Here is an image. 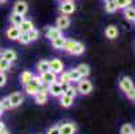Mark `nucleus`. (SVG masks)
Segmentation results:
<instances>
[{
	"label": "nucleus",
	"instance_id": "nucleus-1",
	"mask_svg": "<svg viewBox=\"0 0 135 134\" xmlns=\"http://www.w3.org/2000/svg\"><path fill=\"white\" fill-rule=\"evenodd\" d=\"M43 85L42 79H40V76H32V79L24 85L26 86V93L30 94V95H35L37 91H39V87Z\"/></svg>",
	"mask_w": 135,
	"mask_h": 134
},
{
	"label": "nucleus",
	"instance_id": "nucleus-2",
	"mask_svg": "<svg viewBox=\"0 0 135 134\" xmlns=\"http://www.w3.org/2000/svg\"><path fill=\"white\" fill-rule=\"evenodd\" d=\"M40 79H42V82L44 85H51L54 82H57V74H55L54 71L48 70V71L40 74Z\"/></svg>",
	"mask_w": 135,
	"mask_h": 134
},
{
	"label": "nucleus",
	"instance_id": "nucleus-3",
	"mask_svg": "<svg viewBox=\"0 0 135 134\" xmlns=\"http://www.w3.org/2000/svg\"><path fill=\"white\" fill-rule=\"evenodd\" d=\"M80 94L83 95H88L91 91H92V83L90 81H86V79H80L79 83H78V87H76Z\"/></svg>",
	"mask_w": 135,
	"mask_h": 134
},
{
	"label": "nucleus",
	"instance_id": "nucleus-4",
	"mask_svg": "<svg viewBox=\"0 0 135 134\" xmlns=\"http://www.w3.org/2000/svg\"><path fill=\"white\" fill-rule=\"evenodd\" d=\"M47 86H48V94H51L52 97H60V95L63 94L60 82H54V83L47 85Z\"/></svg>",
	"mask_w": 135,
	"mask_h": 134
},
{
	"label": "nucleus",
	"instance_id": "nucleus-5",
	"mask_svg": "<svg viewBox=\"0 0 135 134\" xmlns=\"http://www.w3.org/2000/svg\"><path fill=\"white\" fill-rule=\"evenodd\" d=\"M60 11L63 15H71L75 11V4L71 0H64V2L60 4Z\"/></svg>",
	"mask_w": 135,
	"mask_h": 134
},
{
	"label": "nucleus",
	"instance_id": "nucleus-6",
	"mask_svg": "<svg viewBox=\"0 0 135 134\" xmlns=\"http://www.w3.org/2000/svg\"><path fill=\"white\" fill-rule=\"evenodd\" d=\"M71 24V20H70V17L66 16V15H62L56 19V27L57 28H60V30H66L68 28Z\"/></svg>",
	"mask_w": 135,
	"mask_h": 134
},
{
	"label": "nucleus",
	"instance_id": "nucleus-7",
	"mask_svg": "<svg viewBox=\"0 0 135 134\" xmlns=\"http://www.w3.org/2000/svg\"><path fill=\"white\" fill-rule=\"evenodd\" d=\"M62 36V30L57 27H48L46 31V38H48L50 40H54L56 38Z\"/></svg>",
	"mask_w": 135,
	"mask_h": 134
},
{
	"label": "nucleus",
	"instance_id": "nucleus-8",
	"mask_svg": "<svg viewBox=\"0 0 135 134\" xmlns=\"http://www.w3.org/2000/svg\"><path fill=\"white\" fill-rule=\"evenodd\" d=\"M50 70L54 71L55 74L63 72V62L60 59H52V61H50Z\"/></svg>",
	"mask_w": 135,
	"mask_h": 134
},
{
	"label": "nucleus",
	"instance_id": "nucleus-9",
	"mask_svg": "<svg viewBox=\"0 0 135 134\" xmlns=\"http://www.w3.org/2000/svg\"><path fill=\"white\" fill-rule=\"evenodd\" d=\"M12 107H17V106H20L23 103V95L20 93H12L9 97H8Z\"/></svg>",
	"mask_w": 135,
	"mask_h": 134
},
{
	"label": "nucleus",
	"instance_id": "nucleus-10",
	"mask_svg": "<svg viewBox=\"0 0 135 134\" xmlns=\"http://www.w3.org/2000/svg\"><path fill=\"white\" fill-rule=\"evenodd\" d=\"M27 10H28L27 3H26V2H22V0L16 2L15 6H13V12H15V13H19V15H26Z\"/></svg>",
	"mask_w": 135,
	"mask_h": 134
},
{
	"label": "nucleus",
	"instance_id": "nucleus-11",
	"mask_svg": "<svg viewBox=\"0 0 135 134\" xmlns=\"http://www.w3.org/2000/svg\"><path fill=\"white\" fill-rule=\"evenodd\" d=\"M59 131H60V134H75L76 126L74 123H64V125L59 126Z\"/></svg>",
	"mask_w": 135,
	"mask_h": 134
},
{
	"label": "nucleus",
	"instance_id": "nucleus-12",
	"mask_svg": "<svg viewBox=\"0 0 135 134\" xmlns=\"http://www.w3.org/2000/svg\"><path fill=\"white\" fill-rule=\"evenodd\" d=\"M119 86H120L122 91L127 93L130 89H132V87H134V83H132V81H131L130 78H127V76H123V78L120 79V83H119Z\"/></svg>",
	"mask_w": 135,
	"mask_h": 134
},
{
	"label": "nucleus",
	"instance_id": "nucleus-13",
	"mask_svg": "<svg viewBox=\"0 0 135 134\" xmlns=\"http://www.w3.org/2000/svg\"><path fill=\"white\" fill-rule=\"evenodd\" d=\"M19 35H20V30H19V27H16V26H12V27H9L7 30V36L11 40H17Z\"/></svg>",
	"mask_w": 135,
	"mask_h": 134
},
{
	"label": "nucleus",
	"instance_id": "nucleus-14",
	"mask_svg": "<svg viewBox=\"0 0 135 134\" xmlns=\"http://www.w3.org/2000/svg\"><path fill=\"white\" fill-rule=\"evenodd\" d=\"M23 20H24V15H19V13L12 12V15L9 16V22H11V24H12V26H16V27L20 26V23H22Z\"/></svg>",
	"mask_w": 135,
	"mask_h": 134
},
{
	"label": "nucleus",
	"instance_id": "nucleus-15",
	"mask_svg": "<svg viewBox=\"0 0 135 134\" xmlns=\"http://www.w3.org/2000/svg\"><path fill=\"white\" fill-rule=\"evenodd\" d=\"M72 103H74V98L72 97H70V95H67V94H62L60 95V105L63 107H70V106H72Z\"/></svg>",
	"mask_w": 135,
	"mask_h": 134
},
{
	"label": "nucleus",
	"instance_id": "nucleus-16",
	"mask_svg": "<svg viewBox=\"0 0 135 134\" xmlns=\"http://www.w3.org/2000/svg\"><path fill=\"white\" fill-rule=\"evenodd\" d=\"M118 28L115 26H108L106 28V36L108 38V39H115V38H118Z\"/></svg>",
	"mask_w": 135,
	"mask_h": 134
},
{
	"label": "nucleus",
	"instance_id": "nucleus-17",
	"mask_svg": "<svg viewBox=\"0 0 135 134\" xmlns=\"http://www.w3.org/2000/svg\"><path fill=\"white\" fill-rule=\"evenodd\" d=\"M51 42H52L54 48H56V50H63V46H64V43H66V38H63V35H62V36L56 38V39H54V40H51Z\"/></svg>",
	"mask_w": 135,
	"mask_h": 134
},
{
	"label": "nucleus",
	"instance_id": "nucleus-18",
	"mask_svg": "<svg viewBox=\"0 0 135 134\" xmlns=\"http://www.w3.org/2000/svg\"><path fill=\"white\" fill-rule=\"evenodd\" d=\"M2 56H3L4 59L9 61L11 63H12L13 61H16V58H17V55H16V52H15L13 50H6V51H3Z\"/></svg>",
	"mask_w": 135,
	"mask_h": 134
},
{
	"label": "nucleus",
	"instance_id": "nucleus-19",
	"mask_svg": "<svg viewBox=\"0 0 135 134\" xmlns=\"http://www.w3.org/2000/svg\"><path fill=\"white\" fill-rule=\"evenodd\" d=\"M33 28V24H32V22L31 20H24L20 23V26H19V30H20V32H28V31H31Z\"/></svg>",
	"mask_w": 135,
	"mask_h": 134
},
{
	"label": "nucleus",
	"instance_id": "nucleus-20",
	"mask_svg": "<svg viewBox=\"0 0 135 134\" xmlns=\"http://www.w3.org/2000/svg\"><path fill=\"white\" fill-rule=\"evenodd\" d=\"M114 3L118 10H124L132 4V0H114Z\"/></svg>",
	"mask_w": 135,
	"mask_h": 134
},
{
	"label": "nucleus",
	"instance_id": "nucleus-21",
	"mask_svg": "<svg viewBox=\"0 0 135 134\" xmlns=\"http://www.w3.org/2000/svg\"><path fill=\"white\" fill-rule=\"evenodd\" d=\"M104 8H106V12H108V13H114L118 10L114 3V0H104Z\"/></svg>",
	"mask_w": 135,
	"mask_h": 134
},
{
	"label": "nucleus",
	"instance_id": "nucleus-22",
	"mask_svg": "<svg viewBox=\"0 0 135 134\" xmlns=\"http://www.w3.org/2000/svg\"><path fill=\"white\" fill-rule=\"evenodd\" d=\"M76 70L79 71V74H80L82 78H86V76H88V75H90V67H88L87 64H84V63L79 64L78 67H76Z\"/></svg>",
	"mask_w": 135,
	"mask_h": 134
},
{
	"label": "nucleus",
	"instance_id": "nucleus-23",
	"mask_svg": "<svg viewBox=\"0 0 135 134\" xmlns=\"http://www.w3.org/2000/svg\"><path fill=\"white\" fill-rule=\"evenodd\" d=\"M68 76H70V81H71V82H79V81L82 79V76H80L79 71L76 70V68L70 70V71H68Z\"/></svg>",
	"mask_w": 135,
	"mask_h": 134
},
{
	"label": "nucleus",
	"instance_id": "nucleus-24",
	"mask_svg": "<svg viewBox=\"0 0 135 134\" xmlns=\"http://www.w3.org/2000/svg\"><path fill=\"white\" fill-rule=\"evenodd\" d=\"M124 17L127 19L128 22H134V19H135V8H132V7L124 8Z\"/></svg>",
	"mask_w": 135,
	"mask_h": 134
},
{
	"label": "nucleus",
	"instance_id": "nucleus-25",
	"mask_svg": "<svg viewBox=\"0 0 135 134\" xmlns=\"http://www.w3.org/2000/svg\"><path fill=\"white\" fill-rule=\"evenodd\" d=\"M83 52H84V44L80 43V42H76V44H75V47L72 48L71 54H72V55H82Z\"/></svg>",
	"mask_w": 135,
	"mask_h": 134
},
{
	"label": "nucleus",
	"instance_id": "nucleus-26",
	"mask_svg": "<svg viewBox=\"0 0 135 134\" xmlns=\"http://www.w3.org/2000/svg\"><path fill=\"white\" fill-rule=\"evenodd\" d=\"M35 102L37 105H44L47 102V94H43V93H36L35 95Z\"/></svg>",
	"mask_w": 135,
	"mask_h": 134
},
{
	"label": "nucleus",
	"instance_id": "nucleus-27",
	"mask_svg": "<svg viewBox=\"0 0 135 134\" xmlns=\"http://www.w3.org/2000/svg\"><path fill=\"white\" fill-rule=\"evenodd\" d=\"M48 70H50V62L48 61H40L39 63H37V71H39L40 74L46 72Z\"/></svg>",
	"mask_w": 135,
	"mask_h": 134
},
{
	"label": "nucleus",
	"instance_id": "nucleus-28",
	"mask_svg": "<svg viewBox=\"0 0 135 134\" xmlns=\"http://www.w3.org/2000/svg\"><path fill=\"white\" fill-rule=\"evenodd\" d=\"M32 72H30V71H23L22 72V75H20V82L23 83V85H27L31 79H32Z\"/></svg>",
	"mask_w": 135,
	"mask_h": 134
},
{
	"label": "nucleus",
	"instance_id": "nucleus-29",
	"mask_svg": "<svg viewBox=\"0 0 135 134\" xmlns=\"http://www.w3.org/2000/svg\"><path fill=\"white\" fill-rule=\"evenodd\" d=\"M11 68V62L9 61H7V59H4L3 56H0V71H8Z\"/></svg>",
	"mask_w": 135,
	"mask_h": 134
},
{
	"label": "nucleus",
	"instance_id": "nucleus-30",
	"mask_svg": "<svg viewBox=\"0 0 135 134\" xmlns=\"http://www.w3.org/2000/svg\"><path fill=\"white\" fill-rule=\"evenodd\" d=\"M75 44H76L75 40H72V39H66V43H64V46H63V50L71 54V51H72V48L75 47Z\"/></svg>",
	"mask_w": 135,
	"mask_h": 134
},
{
	"label": "nucleus",
	"instance_id": "nucleus-31",
	"mask_svg": "<svg viewBox=\"0 0 135 134\" xmlns=\"http://www.w3.org/2000/svg\"><path fill=\"white\" fill-rule=\"evenodd\" d=\"M17 40L20 42L22 44H28V43H31L27 32H20V35H19V38H17Z\"/></svg>",
	"mask_w": 135,
	"mask_h": 134
},
{
	"label": "nucleus",
	"instance_id": "nucleus-32",
	"mask_svg": "<svg viewBox=\"0 0 135 134\" xmlns=\"http://www.w3.org/2000/svg\"><path fill=\"white\" fill-rule=\"evenodd\" d=\"M27 34H28L30 40H31V42H35V40L37 39V38H39V34H40V32L37 31V30H35V28H32V30H31V31H28Z\"/></svg>",
	"mask_w": 135,
	"mask_h": 134
},
{
	"label": "nucleus",
	"instance_id": "nucleus-33",
	"mask_svg": "<svg viewBox=\"0 0 135 134\" xmlns=\"http://www.w3.org/2000/svg\"><path fill=\"white\" fill-rule=\"evenodd\" d=\"M132 133H134V127L130 123L123 125L122 129H120V134H132Z\"/></svg>",
	"mask_w": 135,
	"mask_h": 134
},
{
	"label": "nucleus",
	"instance_id": "nucleus-34",
	"mask_svg": "<svg viewBox=\"0 0 135 134\" xmlns=\"http://www.w3.org/2000/svg\"><path fill=\"white\" fill-rule=\"evenodd\" d=\"M0 105L3 106V109H4V110H11V109H12V105H11V102H9L8 97H6V98H3L2 101H0Z\"/></svg>",
	"mask_w": 135,
	"mask_h": 134
},
{
	"label": "nucleus",
	"instance_id": "nucleus-35",
	"mask_svg": "<svg viewBox=\"0 0 135 134\" xmlns=\"http://www.w3.org/2000/svg\"><path fill=\"white\" fill-rule=\"evenodd\" d=\"M63 94H67V95H70V97L75 98V97H76V94H78V90H76L75 87H71V86H70V87H68V89L63 93Z\"/></svg>",
	"mask_w": 135,
	"mask_h": 134
},
{
	"label": "nucleus",
	"instance_id": "nucleus-36",
	"mask_svg": "<svg viewBox=\"0 0 135 134\" xmlns=\"http://www.w3.org/2000/svg\"><path fill=\"white\" fill-rule=\"evenodd\" d=\"M62 75H60V83H71V81H70V76H68V72H60Z\"/></svg>",
	"mask_w": 135,
	"mask_h": 134
},
{
	"label": "nucleus",
	"instance_id": "nucleus-37",
	"mask_svg": "<svg viewBox=\"0 0 135 134\" xmlns=\"http://www.w3.org/2000/svg\"><path fill=\"white\" fill-rule=\"evenodd\" d=\"M7 83V76L3 71H0V87H3Z\"/></svg>",
	"mask_w": 135,
	"mask_h": 134
},
{
	"label": "nucleus",
	"instance_id": "nucleus-38",
	"mask_svg": "<svg viewBox=\"0 0 135 134\" xmlns=\"http://www.w3.org/2000/svg\"><path fill=\"white\" fill-rule=\"evenodd\" d=\"M47 134H60L59 131V126H52L47 130Z\"/></svg>",
	"mask_w": 135,
	"mask_h": 134
},
{
	"label": "nucleus",
	"instance_id": "nucleus-39",
	"mask_svg": "<svg viewBox=\"0 0 135 134\" xmlns=\"http://www.w3.org/2000/svg\"><path fill=\"white\" fill-rule=\"evenodd\" d=\"M127 98H130V99H134L135 98V87H132V89H130L127 93Z\"/></svg>",
	"mask_w": 135,
	"mask_h": 134
},
{
	"label": "nucleus",
	"instance_id": "nucleus-40",
	"mask_svg": "<svg viewBox=\"0 0 135 134\" xmlns=\"http://www.w3.org/2000/svg\"><path fill=\"white\" fill-rule=\"evenodd\" d=\"M0 134H9V131L7 129H3V130H0Z\"/></svg>",
	"mask_w": 135,
	"mask_h": 134
},
{
	"label": "nucleus",
	"instance_id": "nucleus-41",
	"mask_svg": "<svg viewBox=\"0 0 135 134\" xmlns=\"http://www.w3.org/2000/svg\"><path fill=\"white\" fill-rule=\"evenodd\" d=\"M3 129H6V126H4V122H3V121H0V130H3Z\"/></svg>",
	"mask_w": 135,
	"mask_h": 134
},
{
	"label": "nucleus",
	"instance_id": "nucleus-42",
	"mask_svg": "<svg viewBox=\"0 0 135 134\" xmlns=\"http://www.w3.org/2000/svg\"><path fill=\"white\" fill-rule=\"evenodd\" d=\"M3 111H4V109H3V106H2V105H0V115L3 114Z\"/></svg>",
	"mask_w": 135,
	"mask_h": 134
},
{
	"label": "nucleus",
	"instance_id": "nucleus-43",
	"mask_svg": "<svg viewBox=\"0 0 135 134\" xmlns=\"http://www.w3.org/2000/svg\"><path fill=\"white\" fill-rule=\"evenodd\" d=\"M7 2V0H0V3H6Z\"/></svg>",
	"mask_w": 135,
	"mask_h": 134
},
{
	"label": "nucleus",
	"instance_id": "nucleus-44",
	"mask_svg": "<svg viewBox=\"0 0 135 134\" xmlns=\"http://www.w3.org/2000/svg\"><path fill=\"white\" fill-rule=\"evenodd\" d=\"M132 134H135V130H134V133H132Z\"/></svg>",
	"mask_w": 135,
	"mask_h": 134
},
{
	"label": "nucleus",
	"instance_id": "nucleus-45",
	"mask_svg": "<svg viewBox=\"0 0 135 134\" xmlns=\"http://www.w3.org/2000/svg\"><path fill=\"white\" fill-rule=\"evenodd\" d=\"M71 2H74V0H71Z\"/></svg>",
	"mask_w": 135,
	"mask_h": 134
},
{
	"label": "nucleus",
	"instance_id": "nucleus-46",
	"mask_svg": "<svg viewBox=\"0 0 135 134\" xmlns=\"http://www.w3.org/2000/svg\"><path fill=\"white\" fill-rule=\"evenodd\" d=\"M0 117H2V115H0ZM0 121H2V119H0Z\"/></svg>",
	"mask_w": 135,
	"mask_h": 134
},
{
	"label": "nucleus",
	"instance_id": "nucleus-47",
	"mask_svg": "<svg viewBox=\"0 0 135 134\" xmlns=\"http://www.w3.org/2000/svg\"><path fill=\"white\" fill-rule=\"evenodd\" d=\"M134 22H135V19H134Z\"/></svg>",
	"mask_w": 135,
	"mask_h": 134
},
{
	"label": "nucleus",
	"instance_id": "nucleus-48",
	"mask_svg": "<svg viewBox=\"0 0 135 134\" xmlns=\"http://www.w3.org/2000/svg\"><path fill=\"white\" fill-rule=\"evenodd\" d=\"M134 101H135V98H134Z\"/></svg>",
	"mask_w": 135,
	"mask_h": 134
}]
</instances>
